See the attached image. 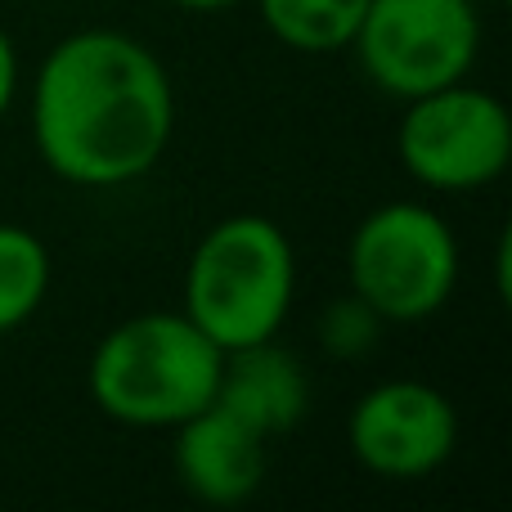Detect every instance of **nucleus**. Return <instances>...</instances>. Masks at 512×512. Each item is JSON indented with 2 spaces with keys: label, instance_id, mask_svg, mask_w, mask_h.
Here are the masks:
<instances>
[{
  "label": "nucleus",
  "instance_id": "obj_11",
  "mask_svg": "<svg viewBox=\"0 0 512 512\" xmlns=\"http://www.w3.org/2000/svg\"><path fill=\"white\" fill-rule=\"evenodd\" d=\"M50 248L27 225L0 221V337L18 333L50 297Z\"/></svg>",
  "mask_w": 512,
  "mask_h": 512
},
{
  "label": "nucleus",
  "instance_id": "obj_14",
  "mask_svg": "<svg viewBox=\"0 0 512 512\" xmlns=\"http://www.w3.org/2000/svg\"><path fill=\"white\" fill-rule=\"evenodd\" d=\"M167 5L185 9V14H225V9H239L248 0H167Z\"/></svg>",
  "mask_w": 512,
  "mask_h": 512
},
{
  "label": "nucleus",
  "instance_id": "obj_6",
  "mask_svg": "<svg viewBox=\"0 0 512 512\" xmlns=\"http://www.w3.org/2000/svg\"><path fill=\"white\" fill-rule=\"evenodd\" d=\"M351 50L369 86L405 104L472 77L481 9L468 0H369Z\"/></svg>",
  "mask_w": 512,
  "mask_h": 512
},
{
  "label": "nucleus",
  "instance_id": "obj_8",
  "mask_svg": "<svg viewBox=\"0 0 512 512\" xmlns=\"http://www.w3.org/2000/svg\"><path fill=\"white\" fill-rule=\"evenodd\" d=\"M171 468L180 486L212 508H239L265 481V436L252 432L225 405H207L180 427H171Z\"/></svg>",
  "mask_w": 512,
  "mask_h": 512
},
{
  "label": "nucleus",
  "instance_id": "obj_12",
  "mask_svg": "<svg viewBox=\"0 0 512 512\" xmlns=\"http://www.w3.org/2000/svg\"><path fill=\"white\" fill-rule=\"evenodd\" d=\"M382 328L387 324H382L355 292H346V297H337L324 306L315 333H319L324 355H333V360H360V355H369L373 346H378Z\"/></svg>",
  "mask_w": 512,
  "mask_h": 512
},
{
  "label": "nucleus",
  "instance_id": "obj_13",
  "mask_svg": "<svg viewBox=\"0 0 512 512\" xmlns=\"http://www.w3.org/2000/svg\"><path fill=\"white\" fill-rule=\"evenodd\" d=\"M18 81H23V68H18V45H14V36L0 27V122L9 117V108H14V99H18Z\"/></svg>",
  "mask_w": 512,
  "mask_h": 512
},
{
  "label": "nucleus",
  "instance_id": "obj_7",
  "mask_svg": "<svg viewBox=\"0 0 512 512\" xmlns=\"http://www.w3.org/2000/svg\"><path fill=\"white\" fill-rule=\"evenodd\" d=\"M346 450L378 481H427L459 450V409L423 378L373 382L346 414Z\"/></svg>",
  "mask_w": 512,
  "mask_h": 512
},
{
  "label": "nucleus",
  "instance_id": "obj_9",
  "mask_svg": "<svg viewBox=\"0 0 512 512\" xmlns=\"http://www.w3.org/2000/svg\"><path fill=\"white\" fill-rule=\"evenodd\" d=\"M216 405H225L234 418L261 432L265 441L292 432L310 409V382L297 355H288L274 342H256L225 355V373L216 387Z\"/></svg>",
  "mask_w": 512,
  "mask_h": 512
},
{
  "label": "nucleus",
  "instance_id": "obj_3",
  "mask_svg": "<svg viewBox=\"0 0 512 512\" xmlns=\"http://www.w3.org/2000/svg\"><path fill=\"white\" fill-rule=\"evenodd\" d=\"M297 297V252L279 221L239 212L216 221L185 265V315L225 355L274 342Z\"/></svg>",
  "mask_w": 512,
  "mask_h": 512
},
{
  "label": "nucleus",
  "instance_id": "obj_15",
  "mask_svg": "<svg viewBox=\"0 0 512 512\" xmlns=\"http://www.w3.org/2000/svg\"><path fill=\"white\" fill-rule=\"evenodd\" d=\"M468 5H477V9H486V5H495V0H468Z\"/></svg>",
  "mask_w": 512,
  "mask_h": 512
},
{
  "label": "nucleus",
  "instance_id": "obj_2",
  "mask_svg": "<svg viewBox=\"0 0 512 512\" xmlns=\"http://www.w3.org/2000/svg\"><path fill=\"white\" fill-rule=\"evenodd\" d=\"M221 373L225 351L185 310H144L95 342L86 387L108 423L171 432L212 405Z\"/></svg>",
  "mask_w": 512,
  "mask_h": 512
},
{
  "label": "nucleus",
  "instance_id": "obj_10",
  "mask_svg": "<svg viewBox=\"0 0 512 512\" xmlns=\"http://www.w3.org/2000/svg\"><path fill=\"white\" fill-rule=\"evenodd\" d=\"M265 32L292 54L351 50L369 0H252Z\"/></svg>",
  "mask_w": 512,
  "mask_h": 512
},
{
  "label": "nucleus",
  "instance_id": "obj_4",
  "mask_svg": "<svg viewBox=\"0 0 512 512\" xmlns=\"http://www.w3.org/2000/svg\"><path fill=\"white\" fill-rule=\"evenodd\" d=\"M463 252L450 221L414 198L373 207L346 243V288L382 324H423L450 306Z\"/></svg>",
  "mask_w": 512,
  "mask_h": 512
},
{
  "label": "nucleus",
  "instance_id": "obj_1",
  "mask_svg": "<svg viewBox=\"0 0 512 512\" xmlns=\"http://www.w3.org/2000/svg\"><path fill=\"white\" fill-rule=\"evenodd\" d=\"M27 126L50 176L122 189L162 162L176 135L171 72L140 36L81 27L45 50L27 86Z\"/></svg>",
  "mask_w": 512,
  "mask_h": 512
},
{
  "label": "nucleus",
  "instance_id": "obj_5",
  "mask_svg": "<svg viewBox=\"0 0 512 512\" xmlns=\"http://www.w3.org/2000/svg\"><path fill=\"white\" fill-rule=\"evenodd\" d=\"M396 158L414 185L436 194L490 189L512 167V113L495 90L472 81L405 99Z\"/></svg>",
  "mask_w": 512,
  "mask_h": 512
}]
</instances>
